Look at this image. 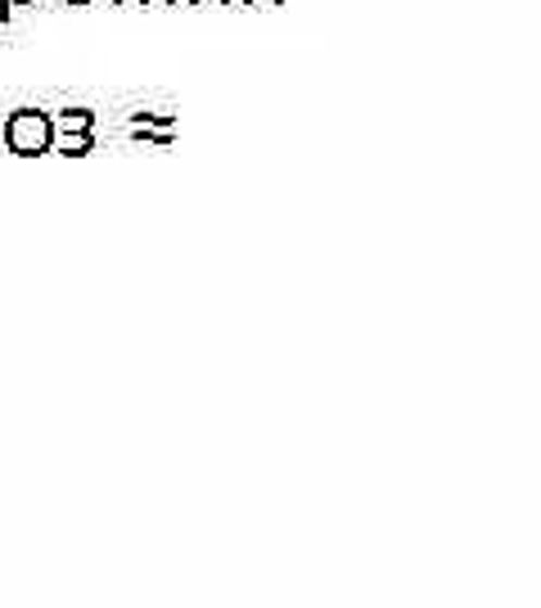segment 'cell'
<instances>
[{
  "instance_id": "8992f818",
  "label": "cell",
  "mask_w": 541,
  "mask_h": 608,
  "mask_svg": "<svg viewBox=\"0 0 541 608\" xmlns=\"http://www.w3.org/2000/svg\"><path fill=\"white\" fill-rule=\"evenodd\" d=\"M239 5H262V10H270V5H285V0H239Z\"/></svg>"
},
{
  "instance_id": "7a4b0ae2",
  "label": "cell",
  "mask_w": 541,
  "mask_h": 608,
  "mask_svg": "<svg viewBox=\"0 0 541 608\" xmlns=\"http://www.w3.org/2000/svg\"><path fill=\"white\" fill-rule=\"evenodd\" d=\"M50 149L64 154V159H86L90 149H96V131H54Z\"/></svg>"
},
{
  "instance_id": "3957f363",
  "label": "cell",
  "mask_w": 541,
  "mask_h": 608,
  "mask_svg": "<svg viewBox=\"0 0 541 608\" xmlns=\"http://www.w3.org/2000/svg\"><path fill=\"white\" fill-rule=\"evenodd\" d=\"M50 127L54 131H96V113L90 109H59V113H50Z\"/></svg>"
},
{
  "instance_id": "5b68a950",
  "label": "cell",
  "mask_w": 541,
  "mask_h": 608,
  "mask_svg": "<svg viewBox=\"0 0 541 608\" xmlns=\"http://www.w3.org/2000/svg\"><path fill=\"white\" fill-rule=\"evenodd\" d=\"M14 5H33V0H0V18H10Z\"/></svg>"
},
{
  "instance_id": "30bf717a",
  "label": "cell",
  "mask_w": 541,
  "mask_h": 608,
  "mask_svg": "<svg viewBox=\"0 0 541 608\" xmlns=\"http://www.w3.org/2000/svg\"><path fill=\"white\" fill-rule=\"evenodd\" d=\"M186 5H203V0H186ZM222 5H226V0H222Z\"/></svg>"
},
{
  "instance_id": "6da1fadb",
  "label": "cell",
  "mask_w": 541,
  "mask_h": 608,
  "mask_svg": "<svg viewBox=\"0 0 541 608\" xmlns=\"http://www.w3.org/2000/svg\"><path fill=\"white\" fill-rule=\"evenodd\" d=\"M0 136H5V149L18 159H37V154H50V140H54V127H50V113L41 109H18L0 122Z\"/></svg>"
},
{
  "instance_id": "ba28073f",
  "label": "cell",
  "mask_w": 541,
  "mask_h": 608,
  "mask_svg": "<svg viewBox=\"0 0 541 608\" xmlns=\"http://www.w3.org/2000/svg\"><path fill=\"white\" fill-rule=\"evenodd\" d=\"M64 5H90V0H64Z\"/></svg>"
},
{
  "instance_id": "8fae6325",
  "label": "cell",
  "mask_w": 541,
  "mask_h": 608,
  "mask_svg": "<svg viewBox=\"0 0 541 608\" xmlns=\"http://www.w3.org/2000/svg\"><path fill=\"white\" fill-rule=\"evenodd\" d=\"M172 5H186V0H172Z\"/></svg>"
},
{
  "instance_id": "9c48e42d",
  "label": "cell",
  "mask_w": 541,
  "mask_h": 608,
  "mask_svg": "<svg viewBox=\"0 0 541 608\" xmlns=\"http://www.w3.org/2000/svg\"><path fill=\"white\" fill-rule=\"evenodd\" d=\"M149 5H172V0H149Z\"/></svg>"
},
{
  "instance_id": "277c9868",
  "label": "cell",
  "mask_w": 541,
  "mask_h": 608,
  "mask_svg": "<svg viewBox=\"0 0 541 608\" xmlns=\"http://www.w3.org/2000/svg\"><path fill=\"white\" fill-rule=\"evenodd\" d=\"M136 131H176V117L172 113H136L131 117V136Z\"/></svg>"
},
{
  "instance_id": "52a82bcc",
  "label": "cell",
  "mask_w": 541,
  "mask_h": 608,
  "mask_svg": "<svg viewBox=\"0 0 541 608\" xmlns=\"http://www.w3.org/2000/svg\"><path fill=\"white\" fill-rule=\"evenodd\" d=\"M113 5H149V0H113Z\"/></svg>"
}]
</instances>
